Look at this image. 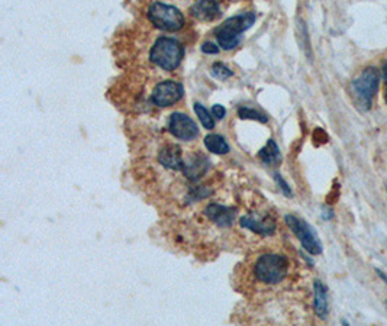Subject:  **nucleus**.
I'll return each mask as SVG.
<instances>
[{"label":"nucleus","mask_w":387,"mask_h":326,"mask_svg":"<svg viewBox=\"0 0 387 326\" xmlns=\"http://www.w3.org/2000/svg\"><path fill=\"white\" fill-rule=\"evenodd\" d=\"M290 270L289 258L279 252H264L255 255L250 264V279L251 284L258 289V286L275 287L282 284Z\"/></svg>","instance_id":"1"},{"label":"nucleus","mask_w":387,"mask_h":326,"mask_svg":"<svg viewBox=\"0 0 387 326\" xmlns=\"http://www.w3.org/2000/svg\"><path fill=\"white\" fill-rule=\"evenodd\" d=\"M379 81H380L379 70L376 67H367L351 83L354 102L360 107L362 112H367L371 109L373 99L379 88Z\"/></svg>","instance_id":"2"},{"label":"nucleus","mask_w":387,"mask_h":326,"mask_svg":"<svg viewBox=\"0 0 387 326\" xmlns=\"http://www.w3.org/2000/svg\"><path fill=\"white\" fill-rule=\"evenodd\" d=\"M185 58L183 45L173 38H160L151 48L150 60L166 71H173Z\"/></svg>","instance_id":"3"},{"label":"nucleus","mask_w":387,"mask_h":326,"mask_svg":"<svg viewBox=\"0 0 387 326\" xmlns=\"http://www.w3.org/2000/svg\"><path fill=\"white\" fill-rule=\"evenodd\" d=\"M254 22H255L254 12L236 15V16L225 21L216 29V40H218L219 45L226 51L235 48L238 44H240L241 34L246 33Z\"/></svg>","instance_id":"4"},{"label":"nucleus","mask_w":387,"mask_h":326,"mask_svg":"<svg viewBox=\"0 0 387 326\" xmlns=\"http://www.w3.org/2000/svg\"><path fill=\"white\" fill-rule=\"evenodd\" d=\"M148 19L151 21V23L156 28L168 33L180 31L186 23L185 16L180 11L161 2H154L150 6V11H148Z\"/></svg>","instance_id":"5"},{"label":"nucleus","mask_w":387,"mask_h":326,"mask_svg":"<svg viewBox=\"0 0 387 326\" xmlns=\"http://www.w3.org/2000/svg\"><path fill=\"white\" fill-rule=\"evenodd\" d=\"M286 223L290 228V231L297 236V240L301 241L302 247L312 255H319L322 252V244L318 238L315 229L304 219H299L294 215H287Z\"/></svg>","instance_id":"6"},{"label":"nucleus","mask_w":387,"mask_h":326,"mask_svg":"<svg viewBox=\"0 0 387 326\" xmlns=\"http://www.w3.org/2000/svg\"><path fill=\"white\" fill-rule=\"evenodd\" d=\"M183 98V86L173 80L158 83L151 95V102L160 107H168Z\"/></svg>","instance_id":"7"},{"label":"nucleus","mask_w":387,"mask_h":326,"mask_svg":"<svg viewBox=\"0 0 387 326\" xmlns=\"http://www.w3.org/2000/svg\"><path fill=\"white\" fill-rule=\"evenodd\" d=\"M168 131L177 139L182 141H192L199 135L197 127L193 122L192 117L185 113H173L168 120Z\"/></svg>","instance_id":"8"},{"label":"nucleus","mask_w":387,"mask_h":326,"mask_svg":"<svg viewBox=\"0 0 387 326\" xmlns=\"http://www.w3.org/2000/svg\"><path fill=\"white\" fill-rule=\"evenodd\" d=\"M240 223L243 228L250 229V231L264 235V236L273 235L277 228V223L273 216H270L269 214L265 215V214H258V212L247 214L246 216L241 218Z\"/></svg>","instance_id":"9"},{"label":"nucleus","mask_w":387,"mask_h":326,"mask_svg":"<svg viewBox=\"0 0 387 326\" xmlns=\"http://www.w3.org/2000/svg\"><path fill=\"white\" fill-rule=\"evenodd\" d=\"M204 216L219 228H228L233 223L236 218V209H232V207L224 204L211 203L206 206Z\"/></svg>","instance_id":"10"},{"label":"nucleus","mask_w":387,"mask_h":326,"mask_svg":"<svg viewBox=\"0 0 387 326\" xmlns=\"http://www.w3.org/2000/svg\"><path fill=\"white\" fill-rule=\"evenodd\" d=\"M190 13L200 22H211L221 16V8L216 0H196Z\"/></svg>","instance_id":"11"},{"label":"nucleus","mask_w":387,"mask_h":326,"mask_svg":"<svg viewBox=\"0 0 387 326\" xmlns=\"http://www.w3.org/2000/svg\"><path fill=\"white\" fill-rule=\"evenodd\" d=\"M158 161L161 163V165L164 168L173 170V171L185 170V163H186L182 157V148L177 146V145L164 146L160 153Z\"/></svg>","instance_id":"12"},{"label":"nucleus","mask_w":387,"mask_h":326,"mask_svg":"<svg viewBox=\"0 0 387 326\" xmlns=\"http://www.w3.org/2000/svg\"><path fill=\"white\" fill-rule=\"evenodd\" d=\"M313 308L316 315L320 319H326L330 313L328 305V290L320 280H315L313 283Z\"/></svg>","instance_id":"13"},{"label":"nucleus","mask_w":387,"mask_h":326,"mask_svg":"<svg viewBox=\"0 0 387 326\" xmlns=\"http://www.w3.org/2000/svg\"><path fill=\"white\" fill-rule=\"evenodd\" d=\"M204 145H206L207 150H209L214 154L224 156L229 151V145L226 144V141L221 135H215V134L207 135L204 138Z\"/></svg>","instance_id":"14"},{"label":"nucleus","mask_w":387,"mask_h":326,"mask_svg":"<svg viewBox=\"0 0 387 326\" xmlns=\"http://www.w3.org/2000/svg\"><path fill=\"white\" fill-rule=\"evenodd\" d=\"M258 157L265 163V164H277L280 160H282V156H280V150L277 144L270 139L269 142H267V145L262 148V150L260 151Z\"/></svg>","instance_id":"15"},{"label":"nucleus","mask_w":387,"mask_h":326,"mask_svg":"<svg viewBox=\"0 0 387 326\" xmlns=\"http://www.w3.org/2000/svg\"><path fill=\"white\" fill-rule=\"evenodd\" d=\"M195 112L199 117V121L202 122V125L206 128V129H214L215 128V121H214V116L209 113V110H207L203 105L200 103H196L195 105Z\"/></svg>","instance_id":"16"},{"label":"nucleus","mask_w":387,"mask_h":326,"mask_svg":"<svg viewBox=\"0 0 387 326\" xmlns=\"http://www.w3.org/2000/svg\"><path fill=\"white\" fill-rule=\"evenodd\" d=\"M238 115H240L241 120H253V121H258L262 124L269 121V117H267L265 115H262L254 109H250V107H241L240 110H238Z\"/></svg>","instance_id":"17"},{"label":"nucleus","mask_w":387,"mask_h":326,"mask_svg":"<svg viewBox=\"0 0 387 326\" xmlns=\"http://www.w3.org/2000/svg\"><path fill=\"white\" fill-rule=\"evenodd\" d=\"M211 74H212L215 78H218V80H226V78H229V77L232 76V71H231L225 64L216 63V64L212 66Z\"/></svg>","instance_id":"18"},{"label":"nucleus","mask_w":387,"mask_h":326,"mask_svg":"<svg viewBox=\"0 0 387 326\" xmlns=\"http://www.w3.org/2000/svg\"><path fill=\"white\" fill-rule=\"evenodd\" d=\"M212 115H214L215 117H218V120H224L225 115H226V109H225L224 106H221V105H215V106L212 107Z\"/></svg>","instance_id":"19"},{"label":"nucleus","mask_w":387,"mask_h":326,"mask_svg":"<svg viewBox=\"0 0 387 326\" xmlns=\"http://www.w3.org/2000/svg\"><path fill=\"white\" fill-rule=\"evenodd\" d=\"M202 51H203L204 54H218V52H219V48H218L215 44H212V42H206V44H203Z\"/></svg>","instance_id":"20"},{"label":"nucleus","mask_w":387,"mask_h":326,"mask_svg":"<svg viewBox=\"0 0 387 326\" xmlns=\"http://www.w3.org/2000/svg\"><path fill=\"white\" fill-rule=\"evenodd\" d=\"M276 180H277V183L280 185V187H282V190L284 192V194H286V196H291V190H290V187L287 186V183L282 179V177H280L279 174H276Z\"/></svg>","instance_id":"21"},{"label":"nucleus","mask_w":387,"mask_h":326,"mask_svg":"<svg viewBox=\"0 0 387 326\" xmlns=\"http://www.w3.org/2000/svg\"><path fill=\"white\" fill-rule=\"evenodd\" d=\"M377 274H379V276L381 277V280H383L384 283H387V276H386V274H384V273H383L381 270H377Z\"/></svg>","instance_id":"22"},{"label":"nucleus","mask_w":387,"mask_h":326,"mask_svg":"<svg viewBox=\"0 0 387 326\" xmlns=\"http://www.w3.org/2000/svg\"><path fill=\"white\" fill-rule=\"evenodd\" d=\"M383 77L384 80H387V62L383 64Z\"/></svg>","instance_id":"23"},{"label":"nucleus","mask_w":387,"mask_h":326,"mask_svg":"<svg viewBox=\"0 0 387 326\" xmlns=\"http://www.w3.org/2000/svg\"><path fill=\"white\" fill-rule=\"evenodd\" d=\"M384 100L387 103V80H384Z\"/></svg>","instance_id":"24"},{"label":"nucleus","mask_w":387,"mask_h":326,"mask_svg":"<svg viewBox=\"0 0 387 326\" xmlns=\"http://www.w3.org/2000/svg\"><path fill=\"white\" fill-rule=\"evenodd\" d=\"M386 190H387V182H386Z\"/></svg>","instance_id":"25"}]
</instances>
